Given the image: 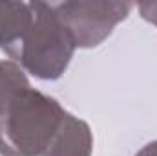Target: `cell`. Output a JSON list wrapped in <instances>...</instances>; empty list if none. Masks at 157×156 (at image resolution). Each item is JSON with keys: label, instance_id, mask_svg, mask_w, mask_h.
I'll return each instance as SVG.
<instances>
[{"label": "cell", "instance_id": "cell-1", "mask_svg": "<svg viewBox=\"0 0 157 156\" xmlns=\"http://www.w3.org/2000/svg\"><path fill=\"white\" fill-rule=\"evenodd\" d=\"M66 114L57 99L29 86L0 117V156H44Z\"/></svg>", "mask_w": 157, "mask_h": 156}, {"label": "cell", "instance_id": "cell-2", "mask_svg": "<svg viewBox=\"0 0 157 156\" xmlns=\"http://www.w3.org/2000/svg\"><path fill=\"white\" fill-rule=\"evenodd\" d=\"M29 7L31 24L9 57L35 77L59 79L66 72L77 46L57 17L53 4L29 2Z\"/></svg>", "mask_w": 157, "mask_h": 156}, {"label": "cell", "instance_id": "cell-3", "mask_svg": "<svg viewBox=\"0 0 157 156\" xmlns=\"http://www.w3.org/2000/svg\"><path fill=\"white\" fill-rule=\"evenodd\" d=\"M53 7L77 48H95L130 15L133 4L117 0H77L53 4Z\"/></svg>", "mask_w": 157, "mask_h": 156}, {"label": "cell", "instance_id": "cell-4", "mask_svg": "<svg viewBox=\"0 0 157 156\" xmlns=\"http://www.w3.org/2000/svg\"><path fill=\"white\" fill-rule=\"evenodd\" d=\"M93 134L86 121L66 114L60 130L44 156H91Z\"/></svg>", "mask_w": 157, "mask_h": 156}, {"label": "cell", "instance_id": "cell-5", "mask_svg": "<svg viewBox=\"0 0 157 156\" xmlns=\"http://www.w3.org/2000/svg\"><path fill=\"white\" fill-rule=\"evenodd\" d=\"M31 24V7L26 2L0 0V50L7 55L22 40Z\"/></svg>", "mask_w": 157, "mask_h": 156}, {"label": "cell", "instance_id": "cell-6", "mask_svg": "<svg viewBox=\"0 0 157 156\" xmlns=\"http://www.w3.org/2000/svg\"><path fill=\"white\" fill-rule=\"evenodd\" d=\"M29 88V81L24 70L13 61H0V117L18 94Z\"/></svg>", "mask_w": 157, "mask_h": 156}, {"label": "cell", "instance_id": "cell-7", "mask_svg": "<svg viewBox=\"0 0 157 156\" xmlns=\"http://www.w3.org/2000/svg\"><path fill=\"white\" fill-rule=\"evenodd\" d=\"M139 13L144 20L157 26V2H141L139 4Z\"/></svg>", "mask_w": 157, "mask_h": 156}, {"label": "cell", "instance_id": "cell-8", "mask_svg": "<svg viewBox=\"0 0 157 156\" xmlns=\"http://www.w3.org/2000/svg\"><path fill=\"white\" fill-rule=\"evenodd\" d=\"M135 156H157V140L155 142H150V143H146L139 153Z\"/></svg>", "mask_w": 157, "mask_h": 156}]
</instances>
